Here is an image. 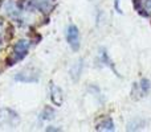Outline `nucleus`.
Listing matches in <instances>:
<instances>
[{"instance_id": "obj_1", "label": "nucleus", "mask_w": 151, "mask_h": 132, "mask_svg": "<svg viewBox=\"0 0 151 132\" xmlns=\"http://www.w3.org/2000/svg\"><path fill=\"white\" fill-rule=\"evenodd\" d=\"M28 50H29V41L28 40H20V41L16 42L15 48H13V53L11 56L12 61H11L9 65H13L15 62L17 61H21L27 54H28Z\"/></svg>"}, {"instance_id": "obj_2", "label": "nucleus", "mask_w": 151, "mask_h": 132, "mask_svg": "<svg viewBox=\"0 0 151 132\" xmlns=\"http://www.w3.org/2000/svg\"><path fill=\"white\" fill-rule=\"evenodd\" d=\"M66 41H68L69 46L73 50H78L81 42H80V29L77 28V25L70 24L66 28Z\"/></svg>"}, {"instance_id": "obj_3", "label": "nucleus", "mask_w": 151, "mask_h": 132, "mask_svg": "<svg viewBox=\"0 0 151 132\" xmlns=\"http://www.w3.org/2000/svg\"><path fill=\"white\" fill-rule=\"evenodd\" d=\"M15 79L20 81V82H25V83H35V82H39L40 74L37 70L32 69V67H28V69H24V70H21L20 73H17Z\"/></svg>"}, {"instance_id": "obj_4", "label": "nucleus", "mask_w": 151, "mask_h": 132, "mask_svg": "<svg viewBox=\"0 0 151 132\" xmlns=\"http://www.w3.org/2000/svg\"><path fill=\"white\" fill-rule=\"evenodd\" d=\"M49 94H50V101H52L53 104L56 106H61L64 102V93L57 85L52 83L49 88Z\"/></svg>"}, {"instance_id": "obj_5", "label": "nucleus", "mask_w": 151, "mask_h": 132, "mask_svg": "<svg viewBox=\"0 0 151 132\" xmlns=\"http://www.w3.org/2000/svg\"><path fill=\"white\" fill-rule=\"evenodd\" d=\"M81 73H82V60H78L77 62H74L70 66L69 70V75L73 81H78V78L81 77Z\"/></svg>"}, {"instance_id": "obj_6", "label": "nucleus", "mask_w": 151, "mask_h": 132, "mask_svg": "<svg viewBox=\"0 0 151 132\" xmlns=\"http://www.w3.org/2000/svg\"><path fill=\"white\" fill-rule=\"evenodd\" d=\"M97 130L98 131H114V122L110 116L104 118V119L99 122V124L97 126Z\"/></svg>"}, {"instance_id": "obj_7", "label": "nucleus", "mask_w": 151, "mask_h": 132, "mask_svg": "<svg viewBox=\"0 0 151 132\" xmlns=\"http://www.w3.org/2000/svg\"><path fill=\"white\" fill-rule=\"evenodd\" d=\"M135 87L138 88V93L141 95H146V94H149V91L151 88V83L149 79H142L141 85H135Z\"/></svg>"}, {"instance_id": "obj_8", "label": "nucleus", "mask_w": 151, "mask_h": 132, "mask_svg": "<svg viewBox=\"0 0 151 132\" xmlns=\"http://www.w3.org/2000/svg\"><path fill=\"white\" fill-rule=\"evenodd\" d=\"M53 0H33V4H35V7L36 8L49 11L50 8H52V5H50V3Z\"/></svg>"}]
</instances>
